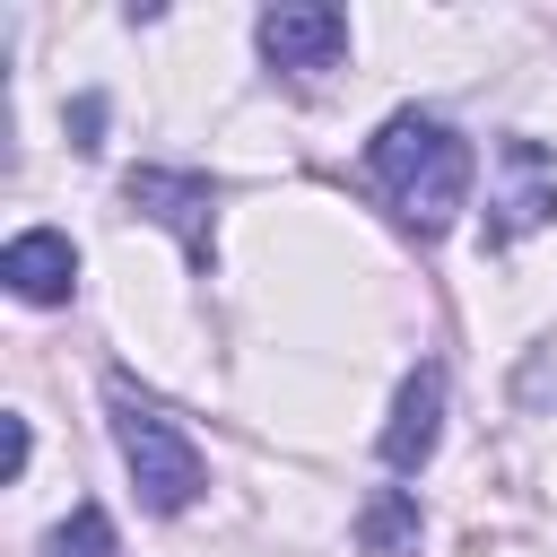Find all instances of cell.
<instances>
[{"label":"cell","mask_w":557,"mask_h":557,"mask_svg":"<svg viewBox=\"0 0 557 557\" xmlns=\"http://www.w3.org/2000/svg\"><path fill=\"white\" fill-rule=\"evenodd\" d=\"M366 174H374V191L392 200L400 226L444 235L461 218V200H470V139L453 122H435V113H392L374 131V148H366Z\"/></svg>","instance_id":"6da1fadb"},{"label":"cell","mask_w":557,"mask_h":557,"mask_svg":"<svg viewBox=\"0 0 557 557\" xmlns=\"http://www.w3.org/2000/svg\"><path fill=\"white\" fill-rule=\"evenodd\" d=\"M104 418H113V444H122V470H131V487H139V505L148 513H183L200 487H209V461H200V444L131 383V374H113L104 383Z\"/></svg>","instance_id":"7a4b0ae2"},{"label":"cell","mask_w":557,"mask_h":557,"mask_svg":"<svg viewBox=\"0 0 557 557\" xmlns=\"http://www.w3.org/2000/svg\"><path fill=\"white\" fill-rule=\"evenodd\" d=\"M122 200L139 209V218H157L200 270L218 261V183L209 174H174V165H131L122 174Z\"/></svg>","instance_id":"3957f363"},{"label":"cell","mask_w":557,"mask_h":557,"mask_svg":"<svg viewBox=\"0 0 557 557\" xmlns=\"http://www.w3.org/2000/svg\"><path fill=\"white\" fill-rule=\"evenodd\" d=\"M496 200H487V244H513L557 218V157L540 139H496Z\"/></svg>","instance_id":"277c9868"},{"label":"cell","mask_w":557,"mask_h":557,"mask_svg":"<svg viewBox=\"0 0 557 557\" xmlns=\"http://www.w3.org/2000/svg\"><path fill=\"white\" fill-rule=\"evenodd\" d=\"M252 35H261V61L270 70H296V78H313V70H331L348 52V17L322 9V0H278V9H261Z\"/></svg>","instance_id":"5b68a950"},{"label":"cell","mask_w":557,"mask_h":557,"mask_svg":"<svg viewBox=\"0 0 557 557\" xmlns=\"http://www.w3.org/2000/svg\"><path fill=\"white\" fill-rule=\"evenodd\" d=\"M435 426H444V366H409L383 418V470H426Z\"/></svg>","instance_id":"8992f818"},{"label":"cell","mask_w":557,"mask_h":557,"mask_svg":"<svg viewBox=\"0 0 557 557\" xmlns=\"http://www.w3.org/2000/svg\"><path fill=\"white\" fill-rule=\"evenodd\" d=\"M0 278H9L17 305H70V287H78V252H70V235L26 226V235L0 252Z\"/></svg>","instance_id":"52a82bcc"},{"label":"cell","mask_w":557,"mask_h":557,"mask_svg":"<svg viewBox=\"0 0 557 557\" xmlns=\"http://www.w3.org/2000/svg\"><path fill=\"white\" fill-rule=\"evenodd\" d=\"M357 531H366L374 557H418V496H409V487H383V496L357 513Z\"/></svg>","instance_id":"ba28073f"},{"label":"cell","mask_w":557,"mask_h":557,"mask_svg":"<svg viewBox=\"0 0 557 557\" xmlns=\"http://www.w3.org/2000/svg\"><path fill=\"white\" fill-rule=\"evenodd\" d=\"M44 557H122V540H113V513L104 505H78L52 540H44Z\"/></svg>","instance_id":"9c48e42d"},{"label":"cell","mask_w":557,"mask_h":557,"mask_svg":"<svg viewBox=\"0 0 557 557\" xmlns=\"http://www.w3.org/2000/svg\"><path fill=\"white\" fill-rule=\"evenodd\" d=\"M70 131H78V148H96V131H104V96H78V104H70Z\"/></svg>","instance_id":"30bf717a"}]
</instances>
